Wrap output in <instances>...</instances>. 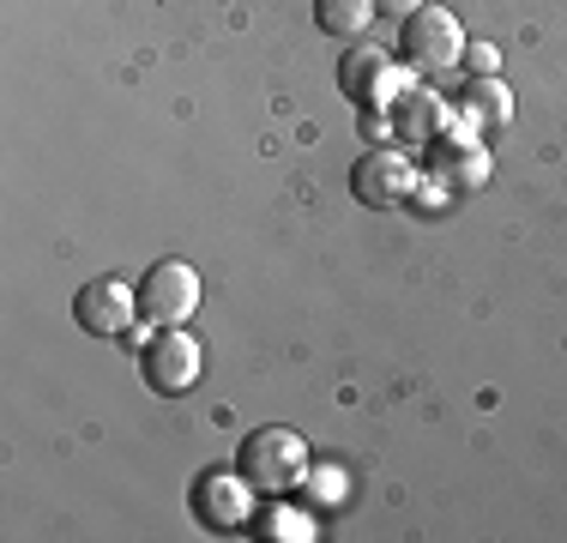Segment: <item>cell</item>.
<instances>
[{
  "label": "cell",
  "instance_id": "cell-1",
  "mask_svg": "<svg viewBox=\"0 0 567 543\" xmlns=\"http://www.w3.org/2000/svg\"><path fill=\"white\" fill-rule=\"evenodd\" d=\"M236 471L254 483V495L284 501V495H296V489L308 483V471H315V453H308V441H302V434H296L290 423H266V429L241 434Z\"/></svg>",
  "mask_w": 567,
  "mask_h": 543
},
{
  "label": "cell",
  "instance_id": "cell-2",
  "mask_svg": "<svg viewBox=\"0 0 567 543\" xmlns=\"http://www.w3.org/2000/svg\"><path fill=\"white\" fill-rule=\"evenodd\" d=\"M140 338V375L157 399H182V392L199 387V369H206V350L187 326H157V332H133Z\"/></svg>",
  "mask_w": 567,
  "mask_h": 543
},
{
  "label": "cell",
  "instance_id": "cell-3",
  "mask_svg": "<svg viewBox=\"0 0 567 543\" xmlns=\"http://www.w3.org/2000/svg\"><path fill=\"white\" fill-rule=\"evenodd\" d=\"M399 49H404V61H411L416 73H447V66L465 61V24H458L447 7H429L423 0V7L404 19Z\"/></svg>",
  "mask_w": 567,
  "mask_h": 543
},
{
  "label": "cell",
  "instance_id": "cell-4",
  "mask_svg": "<svg viewBox=\"0 0 567 543\" xmlns=\"http://www.w3.org/2000/svg\"><path fill=\"white\" fill-rule=\"evenodd\" d=\"M187 508H194V520L206 525V532H241V525L254 520V483L241 478L236 465H212L194 478Z\"/></svg>",
  "mask_w": 567,
  "mask_h": 543
},
{
  "label": "cell",
  "instance_id": "cell-5",
  "mask_svg": "<svg viewBox=\"0 0 567 543\" xmlns=\"http://www.w3.org/2000/svg\"><path fill=\"white\" fill-rule=\"evenodd\" d=\"M73 320L85 326L91 338H127L140 332V284L127 278H91L85 290L73 296Z\"/></svg>",
  "mask_w": 567,
  "mask_h": 543
},
{
  "label": "cell",
  "instance_id": "cell-6",
  "mask_svg": "<svg viewBox=\"0 0 567 543\" xmlns=\"http://www.w3.org/2000/svg\"><path fill=\"white\" fill-rule=\"evenodd\" d=\"M350 194H357V206H374V212L404 206L416 194V163L399 145H374V152L350 163Z\"/></svg>",
  "mask_w": 567,
  "mask_h": 543
},
{
  "label": "cell",
  "instance_id": "cell-7",
  "mask_svg": "<svg viewBox=\"0 0 567 543\" xmlns=\"http://www.w3.org/2000/svg\"><path fill=\"white\" fill-rule=\"evenodd\" d=\"M199 308V272L187 260H157L140 278V315L145 326H187V315Z\"/></svg>",
  "mask_w": 567,
  "mask_h": 543
},
{
  "label": "cell",
  "instance_id": "cell-8",
  "mask_svg": "<svg viewBox=\"0 0 567 543\" xmlns=\"http://www.w3.org/2000/svg\"><path fill=\"white\" fill-rule=\"evenodd\" d=\"M339 91L357 109H393L404 98V73L393 66L386 49L357 43V49H344V61H339Z\"/></svg>",
  "mask_w": 567,
  "mask_h": 543
},
{
  "label": "cell",
  "instance_id": "cell-9",
  "mask_svg": "<svg viewBox=\"0 0 567 543\" xmlns=\"http://www.w3.org/2000/svg\"><path fill=\"white\" fill-rule=\"evenodd\" d=\"M489 152H483L477 140H453V133H441L435 140V157H429V175H435L447 194H477L483 182H489Z\"/></svg>",
  "mask_w": 567,
  "mask_h": 543
},
{
  "label": "cell",
  "instance_id": "cell-10",
  "mask_svg": "<svg viewBox=\"0 0 567 543\" xmlns=\"http://www.w3.org/2000/svg\"><path fill=\"white\" fill-rule=\"evenodd\" d=\"M393 109H399V140L404 145H411V140L435 145L441 133H447V121H453V109L441 98H429V91H423V98H399Z\"/></svg>",
  "mask_w": 567,
  "mask_h": 543
},
{
  "label": "cell",
  "instance_id": "cell-11",
  "mask_svg": "<svg viewBox=\"0 0 567 543\" xmlns=\"http://www.w3.org/2000/svg\"><path fill=\"white\" fill-rule=\"evenodd\" d=\"M458 115L477 121V127H507L513 121V98L502 79H471L465 91H458Z\"/></svg>",
  "mask_w": 567,
  "mask_h": 543
},
{
  "label": "cell",
  "instance_id": "cell-12",
  "mask_svg": "<svg viewBox=\"0 0 567 543\" xmlns=\"http://www.w3.org/2000/svg\"><path fill=\"white\" fill-rule=\"evenodd\" d=\"M374 19H381V7H374V0H315V24L327 37H339V43H357Z\"/></svg>",
  "mask_w": 567,
  "mask_h": 543
},
{
  "label": "cell",
  "instance_id": "cell-13",
  "mask_svg": "<svg viewBox=\"0 0 567 543\" xmlns=\"http://www.w3.org/2000/svg\"><path fill=\"white\" fill-rule=\"evenodd\" d=\"M254 525H260V537H272V543H278V537H284V543H308V537H315V525H308L302 513H278V508H266Z\"/></svg>",
  "mask_w": 567,
  "mask_h": 543
},
{
  "label": "cell",
  "instance_id": "cell-14",
  "mask_svg": "<svg viewBox=\"0 0 567 543\" xmlns=\"http://www.w3.org/2000/svg\"><path fill=\"white\" fill-rule=\"evenodd\" d=\"M458 66H465L471 79H495V73H502V49H495V43H465V61H458Z\"/></svg>",
  "mask_w": 567,
  "mask_h": 543
},
{
  "label": "cell",
  "instance_id": "cell-15",
  "mask_svg": "<svg viewBox=\"0 0 567 543\" xmlns=\"http://www.w3.org/2000/svg\"><path fill=\"white\" fill-rule=\"evenodd\" d=\"M308 483H315V495H327V501L344 495V471H308Z\"/></svg>",
  "mask_w": 567,
  "mask_h": 543
},
{
  "label": "cell",
  "instance_id": "cell-16",
  "mask_svg": "<svg viewBox=\"0 0 567 543\" xmlns=\"http://www.w3.org/2000/svg\"><path fill=\"white\" fill-rule=\"evenodd\" d=\"M374 7H381V19H399V24H404L416 7H423V0H374Z\"/></svg>",
  "mask_w": 567,
  "mask_h": 543
}]
</instances>
